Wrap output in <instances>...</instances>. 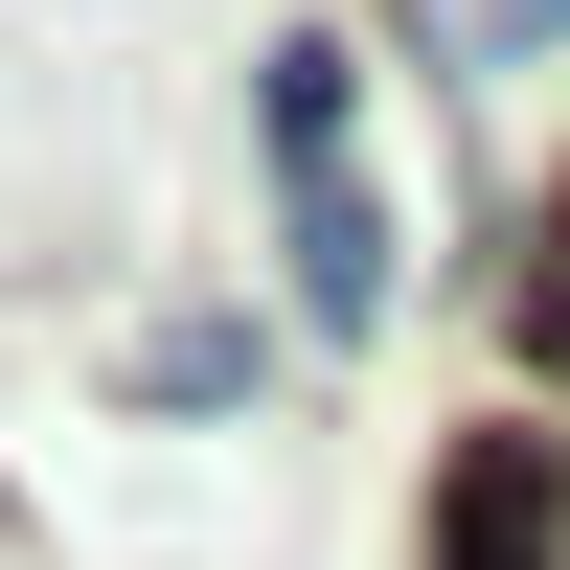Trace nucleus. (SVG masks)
Returning <instances> with one entry per match:
<instances>
[{
    "instance_id": "1",
    "label": "nucleus",
    "mask_w": 570,
    "mask_h": 570,
    "mask_svg": "<svg viewBox=\"0 0 570 570\" xmlns=\"http://www.w3.org/2000/svg\"><path fill=\"white\" fill-rule=\"evenodd\" d=\"M274 274L297 320H389V206H365V137H343V46H274Z\"/></svg>"
},
{
    "instance_id": "2",
    "label": "nucleus",
    "mask_w": 570,
    "mask_h": 570,
    "mask_svg": "<svg viewBox=\"0 0 570 570\" xmlns=\"http://www.w3.org/2000/svg\"><path fill=\"white\" fill-rule=\"evenodd\" d=\"M456 570H548V434H480V456H456Z\"/></svg>"
},
{
    "instance_id": "3",
    "label": "nucleus",
    "mask_w": 570,
    "mask_h": 570,
    "mask_svg": "<svg viewBox=\"0 0 570 570\" xmlns=\"http://www.w3.org/2000/svg\"><path fill=\"white\" fill-rule=\"evenodd\" d=\"M480 23H502V46H570V0H480Z\"/></svg>"
}]
</instances>
